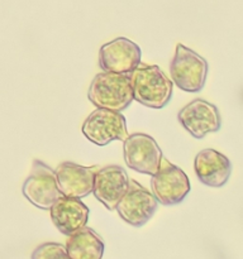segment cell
Here are the masks:
<instances>
[{
    "mask_svg": "<svg viewBox=\"0 0 243 259\" xmlns=\"http://www.w3.org/2000/svg\"><path fill=\"white\" fill-rule=\"evenodd\" d=\"M32 259H71L67 248L60 243H43L32 253Z\"/></svg>",
    "mask_w": 243,
    "mask_h": 259,
    "instance_id": "cell-16",
    "label": "cell"
},
{
    "mask_svg": "<svg viewBox=\"0 0 243 259\" xmlns=\"http://www.w3.org/2000/svg\"><path fill=\"white\" fill-rule=\"evenodd\" d=\"M126 169L120 166H106L96 172L93 194L109 211H114L129 189Z\"/></svg>",
    "mask_w": 243,
    "mask_h": 259,
    "instance_id": "cell-11",
    "label": "cell"
},
{
    "mask_svg": "<svg viewBox=\"0 0 243 259\" xmlns=\"http://www.w3.org/2000/svg\"><path fill=\"white\" fill-rule=\"evenodd\" d=\"M88 98L98 109L122 113L134 100L131 73H98L91 81Z\"/></svg>",
    "mask_w": 243,
    "mask_h": 259,
    "instance_id": "cell-1",
    "label": "cell"
},
{
    "mask_svg": "<svg viewBox=\"0 0 243 259\" xmlns=\"http://www.w3.org/2000/svg\"><path fill=\"white\" fill-rule=\"evenodd\" d=\"M151 189L159 204L172 206L184 201L191 186L186 174L164 157L158 172L151 179Z\"/></svg>",
    "mask_w": 243,
    "mask_h": 259,
    "instance_id": "cell-7",
    "label": "cell"
},
{
    "mask_svg": "<svg viewBox=\"0 0 243 259\" xmlns=\"http://www.w3.org/2000/svg\"><path fill=\"white\" fill-rule=\"evenodd\" d=\"M84 136L96 146H106L113 141H123L128 138L126 118L118 111L108 109H96L84 121Z\"/></svg>",
    "mask_w": 243,
    "mask_h": 259,
    "instance_id": "cell-5",
    "label": "cell"
},
{
    "mask_svg": "<svg viewBox=\"0 0 243 259\" xmlns=\"http://www.w3.org/2000/svg\"><path fill=\"white\" fill-rule=\"evenodd\" d=\"M194 169L201 184L209 187H223L232 174V163L229 159L215 149L207 148L196 154Z\"/></svg>",
    "mask_w": 243,
    "mask_h": 259,
    "instance_id": "cell-13",
    "label": "cell"
},
{
    "mask_svg": "<svg viewBox=\"0 0 243 259\" xmlns=\"http://www.w3.org/2000/svg\"><path fill=\"white\" fill-rule=\"evenodd\" d=\"M158 204L152 191H148L137 181L131 180L128 191L119 202L116 211L127 224L141 228L151 220Z\"/></svg>",
    "mask_w": 243,
    "mask_h": 259,
    "instance_id": "cell-9",
    "label": "cell"
},
{
    "mask_svg": "<svg viewBox=\"0 0 243 259\" xmlns=\"http://www.w3.org/2000/svg\"><path fill=\"white\" fill-rule=\"evenodd\" d=\"M177 119L185 131L196 139H202L209 133H217L222 126L217 106L202 99L190 101L179 111Z\"/></svg>",
    "mask_w": 243,
    "mask_h": 259,
    "instance_id": "cell-10",
    "label": "cell"
},
{
    "mask_svg": "<svg viewBox=\"0 0 243 259\" xmlns=\"http://www.w3.org/2000/svg\"><path fill=\"white\" fill-rule=\"evenodd\" d=\"M134 100L151 109H162L172 98V81L156 65H141L131 73Z\"/></svg>",
    "mask_w": 243,
    "mask_h": 259,
    "instance_id": "cell-2",
    "label": "cell"
},
{
    "mask_svg": "<svg viewBox=\"0 0 243 259\" xmlns=\"http://www.w3.org/2000/svg\"><path fill=\"white\" fill-rule=\"evenodd\" d=\"M123 156L129 168L149 176H154L158 172L164 158L154 138L143 133H134L126 139Z\"/></svg>",
    "mask_w": 243,
    "mask_h": 259,
    "instance_id": "cell-6",
    "label": "cell"
},
{
    "mask_svg": "<svg viewBox=\"0 0 243 259\" xmlns=\"http://www.w3.org/2000/svg\"><path fill=\"white\" fill-rule=\"evenodd\" d=\"M51 219L63 235L71 237L86 227L89 219V207L80 199L61 197L50 210Z\"/></svg>",
    "mask_w": 243,
    "mask_h": 259,
    "instance_id": "cell-14",
    "label": "cell"
},
{
    "mask_svg": "<svg viewBox=\"0 0 243 259\" xmlns=\"http://www.w3.org/2000/svg\"><path fill=\"white\" fill-rule=\"evenodd\" d=\"M22 191L30 204L42 210H51L63 197L58 187L56 169H52L39 159L33 162L32 171L25 180Z\"/></svg>",
    "mask_w": 243,
    "mask_h": 259,
    "instance_id": "cell-4",
    "label": "cell"
},
{
    "mask_svg": "<svg viewBox=\"0 0 243 259\" xmlns=\"http://www.w3.org/2000/svg\"><path fill=\"white\" fill-rule=\"evenodd\" d=\"M141 58L139 46L126 37L105 43L99 51V66L104 72L132 73L141 65Z\"/></svg>",
    "mask_w": 243,
    "mask_h": 259,
    "instance_id": "cell-8",
    "label": "cell"
},
{
    "mask_svg": "<svg viewBox=\"0 0 243 259\" xmlns=\"http://www.w3.org/2000/svg\"><path fill=\"white\" fill-rule=\"evenodd\" d=\"M208 70L209 65L204 57L181 43L176 46L170 72L177 88L186 93H199L205 86Z\"/></svg>",
    "mask_w": 243,
    "mask_h": 259,
    "instance_id": "cell-3",
    "label": "cell"
},
{
    "mask_svg": "<svg viewBox=\"0 0 243 259\" xmlns=\"http://www.w3.org/2000/svg\"><path fill=\"white\" fill-rule=\"evenodd\" d=\"M99 166L85 167L73 162H63L56 168L58 187L63 196L72 199H83L94 190L96 172Z\"/></svg>",
    "mask_w": 243,
    "mask_h": 259,
    "instance_id": "cell-12",
    "label": "cell"
},
{
    "mask_svg": "<svg viewBox=\"0 0 243 259\" xmlns=\"http://www.w3.org/2000/svg\"><path fill=\"white\" fill-rule=\"evenodd\" d=\"M71 259H101L104 255V242L91 228H83L68 238L66 243Z\"/></svg>",
    "mask_w": 243,
    "mask_h": 259,
    "instance_id": "cell-15",
    "label": "cell"
}]
</instances>
